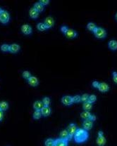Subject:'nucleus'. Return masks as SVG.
<instances>
[{
  "instance_id": "obj_1",
  "label": "nucleus",
  "mask_w": 117,
  "mask_h": 146,
  "mask_svg": "<svg viewBox=\"0 0 117 146\" xmlns=\"http://www.w3.org/2000/svg\"><path fill=\"white\" fill-rule=\"evenodd\" d=\"M88 137L89 134L88 131H86L84 129H78L73 138H74L76 143H83L88 139Z\"/></svg>"
},
{
  "instance_id": "obj_2",
  "label": "nucleus",
  "mask_w": 117,
  "mask_h": 146,
  "mask_svg": "<svg viewBox=\"0 0 117 146\" xmlns=\"http://www.w3.org/2000/svg\"><path fill=\"white\" fill-rule=\"evenodd\" d=\"M94 35L95 36V37L97 39H104L107 37V31L105 30V29H104L103 28L101 27H97L95 30L93 32Z\"/></svg>"
},
{
  "instance_id": "obj_3",
  "label": "nucleus",
  "mask_w": 117,
  "mask_h": 146,
  "mask_svg": "<svg viewBox=\"0 0 117 146\" xmlns=\"http://www.w3.org/2000/svg\"><path fill=\"white\" fill-rule=\"evenodd\" d=\"M10 21V15L7 11L2 10L0 12V22L3 24L8 23Z\"/></svg>"
},
{
  "instance_id": "obj_4",
  "label": "nucleus",
  "mask_w": 117,
  "mask_h": 146,
  "mask_svg": "<svg viewBox=\"0 0 117 146\" xmlns=\"http://www.w3.org/2000/svg\"><path fill=\"white\" fill-rule=\"evenodd\" d=\"M77 129H78V128H77V126L75 123H71L69 125V127L67 128V131H68L69 134V140H71L73 138L75 134L76 133Z\"/></svg>"
},
{
  "instance_id": "obj_5",
  "label": "nucleus",
  "mask_w": 117,
  "mask_h": 146,
  "mask_svg": "<svg viewBox=\"0 0 117 146\" xmlns=\"http://www.w3.org/2000/svg\"><path fill=\"white\" fill-rule=\"evenodd\" d=\"M68 39H74V38L77 37L78 36V32L74 30L73 29L69 28V30H67V32L65 33L64 35Z\"/></svg>"
},
{
  "instance_id": "obj_6",
  "label": "nucleus",
  "mask_w": 117,
  "mask_h": 146,
  "mask_svg": "<svg viewBox=\"0 0 117 146\" xmlns=\"http://www.w3.org/2000/svg\"><path fill=\"white\" fill-rule=\"evenodd\" d=\"M61 103L63 105H64L66 106H70L73 103V99L72 97L70 96H64L62 97L61 98Z\"/></svg>"
},
{
  "instance_id": "obj_7",
  "label": "nucleus",
  "mask_w": 117,
  "mask_h": 146,
  "mask_svg": "<svg viewBox=\"0 0 117 146\" xmlns=\"http://www.w3.org/2000/svg\"><path fill=\"white\" fill-rule=\"evenodd\" d=\"M21 32L26 35H29L31 34L33 30H32V28L30 26L28 25V24H25V25H22Z\"/></svg>"
},
{
  "instance_id": "obj_8",
  "label": "nucleus",
  "mask_w": 117,
  "mask_h": 146,
  "mask_svg": "<svg viewBox=\"0 0 117 146\" xmlns=\"http://www.w3.org/2000/svg\"><path fill=\"white\" fill-rule=\"evenodd\" d=\"M98 90L102 93H105L109 90V86L106 82H101L98 86Z\"/></svg>"
},
{
  "instance_id": "obj_9",
  "label": "nucleus",
  "mask_w": 117,
  "mask_h": 146,
  "mask_svg": "<svg viewBox=\"0 0 117 146\" xmlns=\"http://www.w3.org/2000/svg\"><path fill=\"white\" fill-rule=\"evenodd\" d=\"M93 127V122H92L90 120H84L83 122V129H84L86 131L90 130Z\"/></svg>"
},
{
  "instance_id": "obj_10",
  "label": "nucleus",
  "mask_w": 117,
  "mask_h": 146,
  "mask_svg": "<svg viewBox=\"0 0 117 146\" xmlns=\"http://www.w3.org/2000/svg\"><path fill=\"white\" fill-rule=\"evenodd\" d=\"M44 23L45 24L48 29H50L54 25V18L52 16H48L45 20Z\"/></svg>"
},
{
  "instance_id": "obj_11",
  "label": "nucleus",
  "mask_w": 117,
  "mask_h": 146,
  "mask_svg": "<svg viewBox=\"0 0 117 146\" xmlns=\"http://www.w3.org/2000/svg\"><path fill=\"white\" fill-rule=\"evenodd\" d=\"M69 141L62 138H57L54 140V146H68Z\"/></svg>"
},
{
  "instance_id": "obj_12",
  "label": "nucleus",
  "mask_w": 117,
  "mask_h": 146,
  "mask_svg": "<svg viewBox=\"0 0 117 146\" xmlns=\"http://www.w3.org/2000/svg\"><path fill=\"white\" fill-rule=\"evenodd\" d=\"M28 84L31 87H38L39 84V81L38 79L35 77V76H31L28 79Z\"/></svg>"
},
{
  "instance_id": "obj_13",
  "label": "nucleus",
  "mask_w": 117,
  "mask_h": 146,
  "mask_svg": "<svg viewBox=\"0 0 117 146\" xmlns=\"http://www.w3.org/2000/svg\"><path fill=\"white\" fill-rule=\"evenodd\" d=\"M41 113L42 116L43 117H48L51 115L52 112V110L50 108V106H43V108L41 109Z\"/></svg>"
},
{
  "instance_id": "obj_14",
  "label": "nucleus",
  "mask_w": 117,
  "mask_h": 146,
  "mask_svg": "<svg viewBox=\"0 0 117 146\" xmlns=\"http://www.w3.org/2000/svg\"><path fill=\"white\" fill-rule=\"evenodd\" d=\"M21 49L20 46L18 44H12L9 45V52L11 54H16Z\"/></svg>"
},
{
  "instance_id": "obj_15",
  "label": "nucleus",
  "mask_w": 117,
  "mask_h": 146,
  "mask_svg": "<svg viewBox=\"0 0 117 146\" xmlns=\"http://www.w3.org/2000/svg\"><path fill=\"white\" fill-rule=\"evenodd\" d=\"M39 14H40V13H39L34 7L31 8L29 10V16H30V17L31 18L37 19L38 18Z\"/></svg>"
},
{
  "instance_id": "obj_16",
  "label": "nucleus",
  "mask_w": 117,
  "mask_h": 146,
  "mask_svg": "<svg viewBox=\"0 0 117 146\" xmlns=\"http://www.w3.org/2000/svg\"><path fill=\"white\" fill-rule=\"evenodd\" d=\"M108 47L112 51H116L117 50V41L115 39H111L108 42Z\"/></svg>"
},
{
  "instance_id": "obj_17",
  "label": "nucleus",
  "mask_w": 117,
  "mask_h": 146,
  "mask_svg": "<svg viewBox=\"0 0 117 146\" xmlns=\"http://www.w3.org/2000/svg\"><path fill=\"white\" fill-rule=\"evenodd\" d=\"M96 143L99 146H104L105 145L106 143H107V140H106L105 137L102 136H97V140H96Z\"/></svg>"
},
{
  "instance_id": "obj_18",
  "label": "nucleus",
  "mask_w": 117,
  "mask_h": 146,
  "mask_svg": "<svg viewBox=\"0 0 117 146\" xmlns=\"http://www.w3.org/2000/svg\"><path fill=\"white\" fill-rule=\"evenodd\" d=\"M60 136V138L64 139V140H66V141H69V132L67 131V129L62 130L60 132L59 134Z\"/></svg>"
},
{
  "instance_id": "obj_19",
  "label": "nucleus",
  "mask_w": 117,
  "mask_h": 146,
  "mask_svg": "<svg viewBox=\"0 0 117 146\" xmlns=\"http://www.w3.org/2000/svg\"><path fill=\"white\" fill-rule=\"evenodd\" d=\"M33 109L35 110H41V109L43 108L42 102L40 101H37L33 103Z\"/></svg>"
},
{
  "instance_id": "obj_20",
  "label": "nucleus",
  "mask_w": 117,
  "mask_h": 146,
  "mask_svg": "<svg viewBox=\"0 0 117 146\" xmlns=\"http://www.w3.org/2000/svg\"><path fill=\"white\" fill-rule=\"evenodd\" d=\"M34 8H35V9L39 13H42V12H43V11L45 10V6H44L42 4H40V2H38L35 3V4H34Z\"/></svg>"
},
{
  "instance_id": "obj_21",
  "label": "nucleus",
  "mask_w": 117,
  "mask_h": 146,
  "mask_svg": "<svg viewBox=\"0 0 117 146\" xmlns=\"http://www.w3.org/2000/svg\"><path fill=\"white\" fill-rule=\"evenodd\" d=\"M8 109H9V104H8L7 102H0V111L4 112V111L7 110Z\"/></svg>"
},
{
  "instance_id": "obj_22",
  "label": "nucleus",
  "mask_w": 117,
  "mask_h": 146,
  "mask_svg": "<svg viewBox=\"0 0 117 146\" xmlns=\"http://www.w3.org/2000/svg\"><path fill=\"white\" fill-rule=\"evenodd\" d=\"M92 114L89 112V111H85L84 110L83 112L81 114V117L83 120H89Z\"/></svg>"
},
{
  "instance_id": "obj_23",
  "label": "nucleus",
  "mask_w": 117,
  "mask_h": 146,
  "mask_svg": "<svg viewBox=\"0 0 117 146\" xmlns=\"http://www.w3.org/2000/svg\"><path fill=\"white\" fill-rule=\"evenodd\" d=\"M83 108L85 111H89L93 109V104L89 103L88 101L85 102V103H83Z\"/></svg>"
},
{
  "instance_id": "obj_24",
  "label": "nucleus",
  "mask_w": 117,
  "mask_h": 146,
  "mask_svg": "<svg viewBox=\"0 0 117 146\" xmlns=\"http://www.w3.org/2000/svg\"><path fill=\"white\" fill-rule=\"evenodd\" d=\"M37 28H38V30L42 31V32L48 30L47 27L46 26V25L44 23H39L37 25Z\"/></svg>"
},
{
  "instance_id": "obj_25",
  "label": "nucleus",
  "mask_w": 117,
  "mask_h": 146,
  "mask_svg": "<svg viewBox=\"0 0 117 146\" xmlns=\"http://www.w3.org/2000/svg\"><path fill=\"white\" fill-rule=\"evenodd\" d=\"M42 117V113H41L40 110H35V112H33V118L35 120H38L40 119V117Z\"/></svg>"
},
{
  "instance_id": "obj_26",
  "label": "nucleus",
  "mask_w": 117,
  "mask_h": 146,
  "mask_svg": "<svg viewBox=\"0 0 117 146\" xmlns=\"http://www.w3.org/2000/svg\"><path fill=\"white\" fill-rule=\"evenodd\" d=\"M86 28H87V29H88L89 31H90V32H94V30H95L96 28H97V26H96V25L94 23L90 22V23H88Z\"/></svg>"
},
{
  "instance_id": "obj_27",
  "label": "nucleus",
  "mask_w": 117,
  "mask_h": 146,
  "mask_svg": "<svg viewBox=\"0 0 117 146\" xmlns=\"http://www.w3.org/2000/svg\"><path fill=\"white\" fill-rule=\"evenodd\" d=\"M45 146H54V140L52 138H47L45 142Z\"/></svg>"
},
{
  "instance_id": "obj_28",
  "label": "nucleus",
  "mask_w": 117,
  "mask_h": 146,
  "mask_svg": "<svg viewBox=\"0 0 117 146\" xmlns=\"http://www.w3.org/2000/svg\"><path fill=\"white\" fill-rule=\"evenodd\" d=\"M42 103L44 106H50L51 103V100L49 97H45L42 99Z\"/></svg>"
},
{
  "instance_id": "obj_29",
  "label": "nucleus",
  "mask_w": 117,
  "mask_h": 146,
  "mask_svg": "<svg viewBox=\"0 0 117 146\" xmlns=\"http://www.w3.org/2000/svg\"><path fill=\"white\" fill-rule=\"evenodd\" d=\"M72 99H73V103H78L80 102H81V96L80 95H76L73 97H72Z\"/></svg>"
},
{
  "instance_id": "obj_30",
  "label": "nucleus",
  "mask_w": 117,
  "mask_h": 146,
  "mask_svg": "<svg viewBox=\"0 0 117 146\" xmlns=\"http://www.w3.org/2000/svg\"><path fill=\"white\" fill-rule=\"evenodd\" d=\"M22 76H23V77L24 79H26L28 80L29 78L31 77L32 75H31V73L29 71L25 70L23 72V73H22Z\"/></svg>"
},
{
  "instance_id": "obj_31",
  "label": "nucleus",
  "mask_w": 117,
  "mask_h": 146,
  "mask_svg": "<svg viewBox=\"0 0 117 146\" xmlns=\"http://www.w3.org/2000/svg\"><path fill=\"white\" fill-rule=\"evenodd\" d=\"M0 49L3 52H9V45L4 44L1 45Z\"/></svg>"
},
{
  "instance_id": "obj_32",
  "label": "nucleus",
  "mask_w": 117,
  "mask_h": 146,
  "mask_svg": "<svg viewBox=\"0 0 117 146\" xmlns=\"http://www.w3.org/2000/svg\"><path fill=\"white\" fill-rule=\"evenodd\" d=\"M96 101H97V96H96L95 95L92 94L89 96V98H88L89 103H90L93 104L94 103H95Z\"/></svg>"
},
{
  "instance_id": "obj_33",
  "label": "nucleus",
  "mask_w": 117,
  "mask_h": 146,
  "mask_svg": "<svg viewBox=\"0 0 117 146\" xmlns=\"http://www.w3.org/2000/svg\"><path fill=\"white\" fill-rule=\"evenodd\" d=\"M89 96L88 94H84L81 96V101L83 102V103H85V102L88 101V98H89Z\"/></svg>"
},
{
  "instance_id": "obj_34",
  "label": "nucleus",
  "mask_w": 117,
  "mask_h": 146,
  "mask_svg": "<svg viewBox=\"0 0 117 146\" xmlns=\"http://www.w3.org/2000/svg\"><path fill=\"white\" fill-rule=\"evenodd\" d=\"M68 30H69V27L67 25H62L61 27V28H60V30H61V32L64 35H65V33Z\"/></svg>"
},
{
  "instance_id": "obj_35",
  "label": "nucleus",
  "mask_w": 117,
  "mask_h": 146,
  "mask_svg": "<svg viewBox=\"0 0 117 146\" xmlns=\"http://www.w3.org/2000/svg\"><path fill=\"white\" fill-rule=\"evenodd\" d=\"M112 78L113 81L117 84V72H112Z\"/></svg>"
},
{
  "instance_id": "obj_36",
  "label": "nucleus",
  "mask_w": 117,
  "mask_h": 146,
  "mask_svg": "<svg viewBox=\"0 0 117 146\" xmlns=\"http://www.w3.org/2000/svg\"><path fill=\"white\" fill-rule=\"evenodd\" d=\"M40 2L45 6H47L50 4V0H40Z\"/></svg>"
},
{
  "instance_id": "obj_37",
  "label": "nucleus",
  "mask_w": 117,
  "mask_h": 146,
  "mask_svg": "<svg viewBox=\"0 0 117 146\" xmlns=\"http://www.w3.org/2000/svg\"><path fill=\"white\" fill-rule=\"evenodd\" d=\"M99 84H100V82H97V81H93V83H92L93 87L94 88H97V89L98 88V86H99Z\"/></svg>"
},
{
  "instance_id": "obj_38",
  "label": "nucleus",
  "mask_w": 117,
  "mask_h": 146,
  "mask_svg": "<svg viewBox=\"0 0 117 146\" xmlns=\"http://www.w3.org/2000/svg\"><path fill=\"white\" fill-rule=\"evenodd\" d=\"M89 120L92 121V122H95L96 120V116L95 115H91L90 117Z\"/></svg>"
},
{
  "instance_id": "obj_39",
  "label": "nucleus",
  "mask_w": 117,
  "mask_h": 146,
  "mask_svg": "<svg viewBox=\"0 0 117 146\" xmlns=\"http://www.w3.org/2000/svg\"><path fill=\"white\" fill-rule=\"evenodd\" d=\"M3 117H4V115H3V112L0 111V122L2 121Z\"/></svg>"
},
{
  "instance_id": "obj_40",
  "label": "nucleus",
  "mask_w": 117,
  "mask_h": 146,
  "mask_svg": "<svg viewBox=\"0 0 117 146\" xmlns=\"http://www.w3.org/2000/svg\"><path fill=\"white\" fill-rule=\"evenodd\" d=\"M104 136V133H103V131H98V136Z\"/></svg>"
},
{
  "instance_id": "obj_41",
  "label": "nucleus",
  "mask_w": 117,
  "mask_h": 146,
  "mask_svg": "<svg viewBox=\"0 0 117 146\" xmlns=\"http://www.w3.org/2000/svg\"><path fill=\"white\" fill-rule=\"evenodd\" d=\"M114 18H115V20H116V21H117V13L116 14H115Z\"/></svg>"
},
{
  "instance_id": "obj_42",
  "label": "nucleus",
  "mask_w": 117,
  "mask_h": 146,
  "mask_svg": "<svg viewBox=\"0 0 117 146\" xmlns=\"http://www.w3.org/2000/svg\"><path fill=\"white\" fill-rule=\"evenodd\" d=\"M2 9H1V8H0V12L2 11Z\"/></svg>"
}]
</instances>
